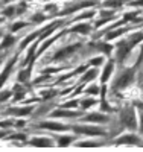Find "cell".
<instances>
[{
  "mask_svg": "<svg viewBox=\"0 0 143 152\" xmlns=\"http://www.w3.org/2000/svg\"><path fill=\"white\" fill-rule=\"evenodd\" d=\"M140 41H143V32H136L125 41H120L117 44V53H116V62L117 64H123V61L126 59L128 53L133 50V47L136 44H139Z\"/></svg>",
  "mask_w": 143,
  "mask_h": 152,
  "instance_id": "1",
  "label": "cell"
},
{
  "mask_svg": "<svg viewBox=\"0 0 143 152\" xmlns=\"http://www.w3.org/2000/svg\"><path fill=\"white\" fill-rule=\"evenodd\" d=\"M137 67H139V64L136 62L131 69H123V70L120 72V75L114 79V82H113V90H114V91H119V90H123V88H126L129 84H133L134 79H136V70H137Z\"/></svg>",
  "mask_w": 143,
  "mask_h": 152,
  "instance_id": "2",
  "label": "cell"
},
{
  "mask_svg": "<svg viewBox=\"0 0 143 152\" xmlns=\"http://www.w3.org/2000/svg\"><path fill=\"white\" fill-rule=\"evenodd\" d=\"M120 117V123L128 128L129 131H136L137 129V119H136V110L134 107H126L120 111L119 114Z\"/></svg>",
  "mask_w": 143,
  "mask_h": 152,
  "instance_id": "3",
  "label": "cell"
},
{
  "mask_svg": "<svg viewBox=\"0 0 143 152\" xmlns=\"http://www.w3.org/2000/svg\"><path fill=\"white\" fill-rule=\"evenodd\" d=\"M73 131L79 132V134H88V135H103L105 131L99 126H82V125H76L73 126Z\"/></svg>",
  "mask_w": 143,
  "mask_h": 152,
  "instance_id": "4",
  "label": "cell"
},
{
  "mask_svg": "<svg viewBox=\"0 0 143 152\" xmlns=\"http://www.w3.org/2000/svg\"><path fill=\"white\" fill-rule=\"evenodd\" d=\"M116 145H137V146H142V142L134 134H123L116 140Z\"/></svg>",
  "mask_w": 143,
  "mask_h": 152,
  "instance_id": "5",
  "label": "cell"
},
{
  "mask_svg": "<svg viewBox=\"0 0 143 152\" xmlns=\"http://www.w3.org/2000/svg\"><path fill=\"white\" fill-rule=\"evenodd\" d=\"M114 64H116L114 59H110L107 64H105V69H103V72H102V75H100V82H102V84H107L108 79L111 78V75H113V72H114Z\"/></svg>",
  "mask_w": 143,
  "mask_h": 152,
  "instance_id": "6",
  "label": "cell"
},
{
  "mask_svg": "<svg viewBox=\"0 0 143 152\" xmlns=\"http://www.w3.org/2000/svg\"><path fill=\"white\" fill-rule=\"evenodd\" d=\"M82 120L84 122L103 123V122H108V116H105V114H102V113H92V114H88V116H85Z\"/></svg>",
  "mask_w": 143,
  "mask_h": 152,
  "instance_id": "7",
  "label": "cell"
},
{
  "mask_svg": "<svg viewBox=\"0 0 143 152\" xmlns=\"http://www.w3.org/2000/svg\"><path fill=\"white\" fill-rule=\"evenodd\" d=\"M41 128H49V129H54V131H66L69 129L67 125H61V123H54V122H43Z\"/></svg>",
  "mask_w": 143,
  "mask_h": 152,
  "instance_id": "8",
  "label": "cell"
},
{
  "mask_svg": "<svg viewBox=\"0 0 143 152\" xmlns=\"http://www.w3.org/2000/svg\"><path fill=\"white\" fill-rule=\"evenodd\" d=\"M52 116H61V117H73V116H78V113L75 111H69V110H58V111H54Z\"/></svg>",
  "mask_w": 143,
  "mask_h": 152,
  "instance_id": "9",
  "label": "cell"
},
{
  "mask_svg": "<svg viewBox=\"0 0 143 152\" xmlns=\"http://www.w3.org/2000/svg\"><path fill=\"white\" fill-rule=\"evenodd\" d=\"M90 29H92V28H90L87 23H84V24H78V26H75L72 31L73 32H79V34H88Z\"/></svg>",
  "mask_w": 143,
  "mask_h": 152,
  "instance_id": "10",
  "label": "cell"
},
{
  "mask_svg": "<svg viewBox=\"0 0 143 152\" xmlns=\"http://www.w3.org/2000/svg\"><path fill=\"white\" fill-rule=\"evenodd\" d=\"M12 64H14V59H11V61H9V64L6 66L5 72H3L2 75H0V87H2V84H3L5 81H6V76L9 75V72H11V66H12Z\"/></svg>",
  "mask_w": 143,
  "mask_h": 152,
  "instance_id": "11",
  "label": "cell"
},
{
  "mask_svg": "<svg viewBox=\"0 0 143 152\" xmlns=\"http://www.w3.org/2000/svg\"><path fill=\"white\" fill-rule=\"evenodd\" d=\"M79 47V44H76V46H70V47H66V49H62L61 52L56 55V58H61V56H66V55H69V53H72V52H75V50Z\"/></svg>",
  "mask_w": 143,
  "mask_h": 152,
  "instance_id": "12",
  "label": "cell"
},
{
  "mask_svg": "<svg viewBox=\"0 0 143 152\" xmlns=\"http://www.w3.org/2000/svg\"><path fill=\"white\" fill-rule=\"evenodd\" d=\"M98 49L100 50L102 53H105V55H110V52H111L113 46H111V44H107V43H99V44H98Z\"/></svg>",
  "mask_w": 143,
  "mask_h": 152,
  "instance_id": "13",
  "label": "cell"
},
{
  "mask_svg": "<svg viewBox=\"0 0 143 152\" xmlns=\"http://www.w3.org/2000/svg\"><path fill=\"white\" fill-rule=\"evenodd\" d=\"M34 146H52V142L49 138H38V140H32Z\"/></svg>",
  "mask_w": 143,
  "mask_h": 152,
  "instance_id": "14",
  "label": "cell"
},
{
  "mask_svg": "<svg viewBox=\"0 0 143 152\" xmlns=\"http://www.w3.org/2000/svg\"><path fill=\"white\" fill-rule=\"evenodd\" d=\"M72 142H73V137H70V135H64V137H61L59 140H58V145H59V146H69Z\"/></svg>",
  "mask_w": 143,
  "mask_h": 152,
  "instance_id": "15",
  "label": "cell"
},
{
  "mask_svg": "<svg viewBox=\"0 0 143 152\" xmlns=\"http://www.w3.org/2000/svg\"><path fill=\"white\" fill-rule=\"evenodd\" d=\"M123 2L125 0H108V2H105V6H108V8H119V6L123 5Z\"/></svg>",
  "mask_w": 143,
  "mask_h": 152,
  "instance_id": "16",
  "label": "cell"
},
{
  "mask_svg": "<svg viewBox=\"0 0 143 152\" xmlns=\"http://www.w3.org/2000/svg\"><path fill=\"white\" fill-rule=\"evenodd\" d=\"M137 108H139V114H140V132L143 134V102H139Z\"/></svg>",
  "mask_w": 143,
  "mask_h": 152,
  "instance_id": "17",
  "label": "cell"
},
{
  "mask_svg": "<svg viewBox=\"0 0 143 152\" xmlns=\"http://www.w3.org/2000/svg\"><path fill=\"white\" fill-rule=\"evenodd\" d=\"M14 41H15L14 37H6L5 41L0 44V49H5V47H8V46H11V44H14Z\"/></svg>",
  "mask_w": 143,
  "mask_h": 152,
  "instance_id": "18",
  "label": "cell"
},
{
  "mask_svg": "<svg viewBox=\"0 0 143 152\" xmlns=\"http://www.w3.org/2000/svg\"><path fill=\"white\" fill-rule=\"evenodd\" d=\"M95 78H96V70H88V72H85L82 81H92Z\"/></svg>",
  "mask_w": 143,
  "mask_h": 152,
  "instance_id": "19",
  "label": "cell"
},
{
  "mask_svg": "<svg viewBox=\"0 0 143 152\" xmlns=\"http://www.w3.org/2000/svg\"><path fill=\"white\" fill-rule=\"evenodd\" d=\"M96 104V100L93 97H88V99H84L82 100V108H90V107H93Z\"/></svg>",
  "mask_w": 143,
  "mask_h": 152,
  "instance_id": "20",
  "label": "cell"
},
{
  "mask_svg": "<svg viewBox=\"0 0 143 152\" xmlns=\"http://www.w3.org/2000/svg\"><path fill=\"white\" fill-rule=\"evenodd\" d=\"M87 93H90V94H99V87H98V85L88 87V88H87Z\"/></svg>",
  "mask_w": 143,
  "mask_h": 152,
  "instance_id": "21",
  "label": "cell"
},
{
  "mask_svg": "<svg viewBox=\"0 0 143 152\" xmlns=\"http://www.w3.org/2000/svg\"><path fill=\"white\" fill-rule=\"evenodd\" d=\"M102 62H103V58L102 56H98V58H93L92 61H90V64H92V66H100Z\"/></svg>",
  "mask_w": 143,
  "mask_h": 152,
  "instance_id": "22",
  "label": "cell"
},
{
  "mask_svg": "<svg viewBox=\"0 0 143 152\" xmlns=\"http://www.w3.org/2000/svg\"><path fill=\"white\" fill-rule=\"evenodd\" d=\"M23 26H26V23H23V21L15 23V24H12V26H11V31H18V29H20V28H23Z\"/></svg>",
  "mask_w": 143,
  "mask_h": 152,
  "instance_id": "23",
  "label": "cell"
},
{
  "mask_svg": "<svg viewBox=\"0 0 143 152\" xmlns=\"http://www.w3.org/2000/svg\"><path fill=\"white\" fill-rule=\"evenodd\" d=\"M32 108H21V110H12V113H18V114H28L31 113Z\"/></svg>",
  "mask_w": 143,
  "mask_h": 152,
  "instance_id": "24",
  "label": "cell"
},
{
  "mask_svg": "<svg viewBox=\"0 0 143 152\" xmlns=\"http://www.w3.org/2000/svg\"><path fill=\"white\" fill-rule=\"evenodd\" d=\"M14 11H15V9H14V6H9L8 9H5V12H3V14H5L6 17H11L12 14H14Z\"/></svg>",
  "mask_w": 143,
  "mask_h": 152,
  "instance_id": "25",
  "label": "cell"
},
{
  "mask_svg": "<svg viewBox=\"0 0 143 152\" xmlns=\"http://www.w3.org/2000/svg\"><path fill=\"white\" fill-rule=\"evenodd\" d=\"M79 146H88V148H92V146H99V143H96V142H84V143H79Z\"/></svg>",
  "mask_w": 143,
  "mask_h": 152,
  "instance_id": "26",
  "label": "cell"
},
{
  "mask_svg": "<svg viewBox=\"0 0 143 152\" xmlns=\"http://www.w3.org/2000/svg\"><path fill=\"white\" fill-rule=\"evenodd\" d=\"M131 5H134V6H136V5H137V6H143V0H137V2H133Z\"/></svg>",
  "mask_w": 143,
  "mask_h": 152,
  "instance_id": "27",
  "label": "cell"
},
{
  "mask_svg": "<svg viewBox=\"0 0 143 152\" xmlns=\"http://www.w3.org/2000/svg\"><path fill=\"white\" fill-rule=\"evenodd\" d=\"M0 62H2V58H0Z\"/></svg>",
  "mask_w": 143,
  "mask_h": 152,
  "instance_id": "28",
  "label": "cell"
},
{
  "mask_svg": "<svg viewBox=\"0 0 143 152\" xmlns=\"http://www.w3.org/2000/svg\"><path fill=\"white\" fill-rule=\"evenodd\" d=\"M0 21H2V18H0Z\"/></svg>",
  "mask_w": 143,
  "mask_h": 152,
  "instance_id": "29",
  "label": "cell"
}]
</instances>
